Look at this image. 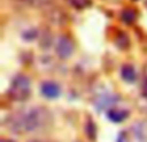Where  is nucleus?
I'll return each instance as SVG.
<instances>
[{
	"instance_id": "9d476101",
	"label": "nucleus",
	"mask_w": 147,
	"mask_h": 142,
	"mask_svg": "<svg viewBox=\"0 0 147 142\" xmlns=\"http://www.w3.org/2000/svg\"><path fill=\"white\" fill-rule=\"evenodd\" d=\"M117 142H129V140H128V136L125 132H121L119 135V138H117Z\"/></svg>"
},
{
	"instance_id": "39448f33",
	"label": "nucleus",
	"mask_w": 147,
	"mask_h": 142,
	"mask_svg": "<svg viewBox=\"0 0 147 142\" xmlns=\"http://www.w3.org/2000/svg\"><path fill=\"white\" fill-rule=\"evenodd\" d=\"M128 116H129V112H128L127 110H123V109H115V107H112V109H110L109 112H107V118L114 123L124 122Z\"/></svg>"
},
{
	"instance_id": "6e6552de",
	"label": "nucleus",
	"mask_w": 147,
	"mask_h": 142,
	"mask_svg": "<svg viewBox=\"0 0 147 142\" xmlns=\"http://www.w3.org/2000/svg\"><path fill=\"white\" fill-rule=\"evenodd\" d=\"M121 20L127 23H132L136 20V12L133 9H125L121 13Z\"/></svg>"
},
{
	"instance_id": "f257e3e1",
	"label": "nucleus",
	"mask_w": 147,
	"mask_h": 142,
	"mask_svg": "<svg viewBox=\"0 0 147 142\" xmlns=\"http://www.w3.org/2000/svg\"><path fill=\"white\" fill-rule=\"evenodd\" d=\"M41 122H43V111L39 109H32L16 118L12 127L14 129L17 128V131L31 132V131H35L38 127H40Z\"/></svg>"
},
{
	"instance_id": "4468645a",
	"label": "nucleus",
	"mask_w": 147,
	"mask_h": 142,
	"mask_svg": "<svg viewBox=\"0 0 147 142\" xmlns=\"http://www.w3.org/2000/svg\"><path fill=\"white\" fill-rule=\"evenodd\" d=\"M146 8H147V0H146Z\"/></svg>"
},
{
	"instance_id": "1a4fd4ad",
	"label": "nucleus",
	"mask_w": 147,
	"mask_h": 142,
	"mask_svg": "<svg viewBox=\"0 0 147 142\" xmlns=\"http://www.w3.org/2000/svg\"><path fill=\"white\" fill-rule=\"evenodd\" d=\"M86 133H88V137L90 140H96V124L92 120L86 123Z\"/></svg>"
},
{
	"instance_id": "423d86ee",
	"label": "nucleus",
	"mask_w": 147,
	"mask_h": 142,
	"mask_svg": "<svg viewBox=\"0 0 147 142\" xmlns=\"http://www.w3.org/2000/svg\"><path fill=\"white\" fill-rule=\"evenodd\" d=\"M117 101V98L115 96H110V94H105V96H101L96 99V107L97 110L102 111V110L107 109V107L112 106L115 102Z\"/></svg>"
},
{
	"instance_id": "0eeeda50",
	"label": "nucleus",
	"mask_w": 147,
	"mask_h": 142,
	"mask_svg": "<svg viewBox=\"0 0 147 142\" xmlns=\"http://www.w3.org/2000/svg\"><path fill=\"white\" fill-rule=\"evenodd\" d=\"M121 78L123 80H125L127 83H133V81H136V79H137V72H136L134 67L132 66V65H124V66L121 67Z\"/></svg>"
},
{
	"instance_id": "f03ea898",
	"label": "nucleus",
	"mask_w": 147,
	"mask_h": 142,
	"mask_svg": "<svg viewBox=\"0 0 147 142\" xmlns=\"http://www.w3.org/2000/svg\"><path fill=\"white\" fill-rule=\"evenodd\" d=\"M30 92H31L30 79L27 76L20 74V75H17L13 79L10 88L8 91V94L14 101H26L28 98V96H30Z\"/></svg>"
},
{
	"instance_id": "7ed1b4c3",
	"label": "nucleus",
	"mask_w": 147,
	"mask_h": 142,
	"mask_svg": "<svg viewBox=\"0 0 147 142\" xmlns=\"http://www.w3.org/2000/svg\"><path fill=\"white\" fill-rule=\"evenodd\" d=\"M56 51L58 54L59 58L66 60L69 58L74 52V43L71 39H69L67 36H61L57 40V45H56Z\"/></svg>"
},
{
	"instance_id": "20e7f679",
	"label": "nucleus",
	"mask_w": 147,
	"mask_h": 142,
	"mask_svg": "<svg viewBox=\"0 0 147 142\" xmlns=\"http://www.w3.org/2000/svg\"><path fill=\"white\" fill-rule=\"evenodd\" d=\"M40 92L45 98L54 99L61 94V88L57 83L54 81H44L40 85Z\"/></svg>"
},
{
	"instance_id": "ddd939ff",
	"label": "nucleus",
	"mask_w": 147,
	"mask_h": 142,
	"mask_svg": "<svg viewBox=\"0 0 147 142\" xmlns=\"http://www.w3.org/2000/svg\"><path fill=\"white\" fill-rule=\"evenodd\" d=\"M30 142H40V141H36V140H34V141H30Z\"/></svg>"
},
{
	"instance_id": "f8f14e48",
	"label": "nucleus",
	"mask_w": 147,
	"mask_h": 142,
	"mask_svg": "<svg viewBox=\"0 0 147 142\" xmlns=\"http://www.w3.org/2000/svg\"><path fill=\"white\" fill-rule=\"evenodd\" d=\"M0 142H14V141H10V140H5V138H3Z\"/></svg>"
},
{
	"instance_id": "9b49d317",
	"label": "nucleus",
	"mask_w": 147,
	"mask_h": 142,
	"mask_svg": "<svg viewBox=\"0 0 147 142\" xmlns=\"http://www.w3.org/2000/svg\"><path fill=\"white\" fill-rule=\"evenodd\" d=\"M142 94L147 98V78L143 80V84H142Z\"/></svg>"
}]
</instances>
